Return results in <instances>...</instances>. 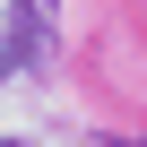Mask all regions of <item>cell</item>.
I'll return each instance as SVG.
<instances>
[{
	"label": "cell",
	"mask_w": 147,
	"mask_h": 147,
	"mask_svg": "<svg viewBox=\"0 0 147 147\" xmlns=\"http://www.w3.org/2000/svg\"><path fill=\"white\" fill-rule=\"evenodd\" d=\"M52 52V0H9V26H0V78H18Z\"/></svg>",
	"instance_id": "1"
},
{
	"label": "cell",
	"mask_w": 147,
	"mask_h": 147,
	"mask_svg": "<svg viewBox=\"0 0 147 147\" xmlns=\"http://www.w3.org/2000/svg\"><path fill=\"white\" fill-rule=\"evenodd\" d=\"M0 147H26V138H0Z\"/></svg>",
	"instance_id": "2"
}]
</instances>
